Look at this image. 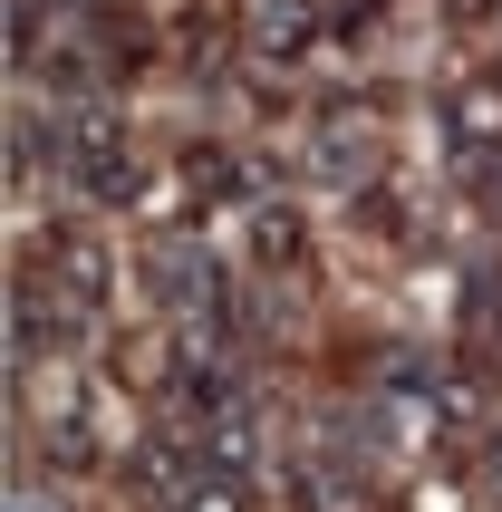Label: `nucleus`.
I'll return each mask as SVG.
<instances>
[{
    "instance_id": "nucleus-2",
    "label": "nucleus",
    "mask_w": 502,
    "mask_h": 512,
    "mask_svg": "<svg viewBox=\"0 0 502 512\" xmlns=\"http://www.w3.org/2000/svg\"><path fill=\"white\" fill-rule=\"evenodd\" d=\"M136 281H145V300H155L165 319L242 300V281H232V261H223V242H213V232H155V242H145V261H136Z\"/></svg>"
},
{
    "instance_id": "nucleus-6",
    "label": "nucleus",
    "mask_w": 502,
    "mask_h": 512,
    "mask_svg": "<svg viewBox=\"0 0 502 512\" xmlns=\"http://www.w3.org/2000/svg\"><path fill=\"white\" fill-rule=\"evenodd\" d=\"M174 512H251V484H242V474H213V484H203V493H184Z\"/></svg>"
},
{
    "instance_id": "nucleus-4",
    "label": "nucleus",
    "mask_w": 502,
    "mask_h": 512,
    "mask_svg": "<svg viewBox=\"0 0 502 512\" xmlns=\"http://www.w3.org/2000/svg\"><path fill=\"white\" fill-rule=\"evenodd\" d=\"M300 174L309 184H338V194L377 184V126H358V116H309L300 126Z\"/></svg>"
},
{
    "instance_id": "nucleus-3",
    "label": "nucleus",
    "mask_w": 502,
    "mask_h": 512,
    "mask_svg": "<svg viewBox=\"0 0 502 512\" xmlns=\"http://www.w3.org/2000/svg\"><path fill=\"white\" fill-rule=\"evenodd\" d=\"M445 155H454L464 184L493 174V155H502V78L493 68H464V78L445 87Z\"/></svg>"
},
{
    "instance_id": "nucleus-7",
    "label": "nucleus",
    "mask_w": 502,
    "mask_h": 512,
    "mask_svg": "<svg viewBox=\"0 0 502 512\" xmlns=\"http://www.w3.org/2000/svg\"><path fill=\"white\" fill-rule=\"evenodd\" d=\"M10 512H58L49 484H39V464H20V474H10Z\"/></svg>"
},
{
    "instance_id": "nucleus-1",
    "label": "nucleus",
    "mask_w": 502,
    "mask_h": 512,
    "mask_svg": "<svg viewBox=\"0 0 502 512\" xmlns=\"http://www.w3.org/2000/svg\"><path fill=\"white\" fill-rule=\"evenodd\" d=\"M20 281L49 290V300H68L78 319H107V300H116V252L87 223H49V232H29Z\"/></svg>"
},
{
    "instance_id": "nucleus-5",
    "label": "nucleus",
    "mask_w": 502,
    "mask_h": 512,
    "mask_svg": "<svg viewBox=\"0 0 502 512\" xmlns=\"http://www.w3.org/2000/svg\"><path fill=\"white\" fill-rule=\"evenodd\" d=\"M242 242H251V281H309V232H300V203L251 194V203H242Z\"/></svg>"
}]
</instances>
